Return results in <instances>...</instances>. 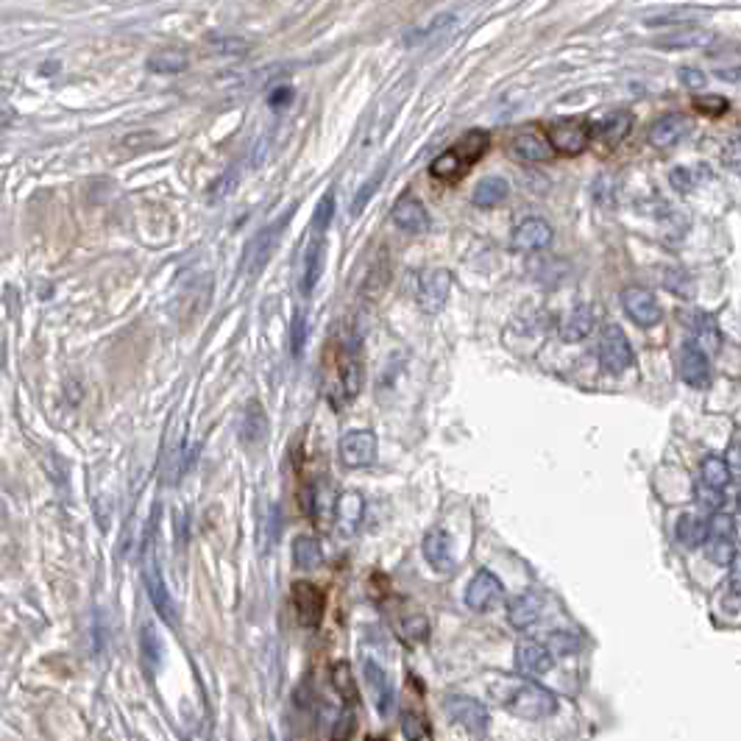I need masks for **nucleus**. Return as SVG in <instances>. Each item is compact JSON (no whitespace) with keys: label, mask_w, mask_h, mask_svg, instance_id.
Here are the masks:
<instances>
[{"label":"nucleus","mask_w":741,"mask_h":741,"mask_svg":"<svg viewBox=\"0 0 741 741\" xmlns=\"http://www.w3.org/2000/svg\"><path fill=\"white\" fill-rule=\"evenodd\" d=\"M362 348L354 335H338L323 354V394L335 410L357 399L362 387Z\"/></svg>","instance_id":"1"},{"label":"nucleus","mask_w":741,"mask_h":741,"mask_svg":"<svg viewBox=\"0 0 741 741\" xmlns=\"http://www.w3.org/2000/svg\"><path fill=\"white\" fill-rule=\"evenodd\" d=\"M485 691L499 708L510 711L518 719H527V722H538V719L558 713V696L547 686H541L530 678L491 674L485 680Z\"/></svg>","instance_id":"2"},{"label":"nucleus","mask_w":741,"mask_h":741,"mask_svg":"<svg viewBox=\"0 0 741 741\" xmlns=\"http://www.w3.org/2000/svg\"><path fill=\"white\" fill-rule=\"evenodd\" d=\"M159 508L154 510V535H148L145 543V558H142V577H145V591L151 605L157 607V614L165 619V624H179V614H176V602L170 597V588L165 582L162 566H159V552H157V525H159Z\"/></svg>","instance_id":"3"},{"label":"nucleus","mask_w":741,"mask_h":741,"mask_svg":"<svg viewBox=\"0 0 741 741\" xmlns=\"http://www.w3.org/2000/svg\"><path fill=\"white\" fill-rule=\"evenodd\" d=\"M488 145H491L488 132H479V128H474V132H466V137L457 140L446 151V154H441L438 159L429 165V173H432L435 179H454V176H460L466 167H471L476 159H483Z\"/></svg>","instance_id":"4"},{"label":"nucleus","mask_w":741,"mask_h":741,"mask_svg":"<svg viewBox=\"0 0 741 741\" xmlns=\"http://www.w3.org/2000/svg\"><path fill=\"white\" fill-rule=\"evenodd\" d=\"M633 346H630L627 335L622 332V326L607 323L602 335H599V365L607 374H624V370L633 365Z\"/></svg>","instance_id":"5"},{"label":"nucleus","mask_w":741,"mask_h":741,"mask_svg":"<svg viewBox=\"0 0 741 741\" xmlns=\"http://www.w3.org/2000/svg\"><path fill=\"white\" fill-rule=\"evenodd\" d=\"M290 602H293L296 619H298L301 627H307V630H318L321 627L323 614H326V594H323L321 585H315L310 580L293 582Z\"/></svg>","instance_id":"6"},{"label":"nucleus","mask_w":741,"mask_h":741,"mask_svg":"<svg viewBox=\"0 0 741 741\" xmlns=\"http://www.w3.org/2000/svg\"><path fill=\"white\" fill-rule=\"evenodd\" d=\"M377 435L370 432V429H352V432H346L343 438H340V463L346 468H368L370 463L377 460Z\"/></svg>","instance_id":"7"},{"label":"nucleus","mask_w":741,"mask_h":741,"mask_svg":"<svg viewBox=\"0 0 741 741\" xmlns=\"http://www.w3.org/2000/svg\"><path fill=\"white\" fill-rule=\"evenodd\" d=\"M505 599V585L493 572L483 569L476 572L466 588V607H471L474 614H488V610L499 607Z\"/></svg>","instance_id":"8"},{"label":"nucleus","mask_w":741,"mask_h":741,"mask_svg":"<svg viewBox=\"0 0 741 741\" xmlns=\"http://www.w3.org/2000/svg\"><path fill=\"white\" fill-rule=\"evenodd\" d=\"M591 137H594V128L588 126L585 120H577V118L558 120L552 126V132H550L552 148L558 151V154H566V157L582 154V151L591 145Z\"/></svg>","instance_id":"9"},{"label":"nucleus","mask_w":741,"mask_h":741,"mask_svg":"<svg viewBox=\"0 0 741 741\" xmlns=\"http://www.w3.org/2000/svg\"><path fill=\"white\" fill-rule=\"evenodd\" d=\"M288 221H290V212L281 215V217H276V221H273L271 226L259 229L256 237L246 246L243 265H246L248 273H256V271L263 268V265L268 263V259H271V254H273V248H276V243H279L281 232H285V226H288Z\"/></svg>","instance_id":"10"},{"label":"nucleus","mask_w":741,"mask_h":741,"mask_svg":"<svg viewBox=\"0 0 741 741\" xmlns=\"http://www.w3.org/2000/svg\"><path fill=\"white\" fill-rule=\"evenodd\" d=\"M446 711L454 719V725H460L463 730H468L474 736H485L491 730L488 708L479 700H474V696H452L446 703Z\"/></svg>","instance_id":"11"},{"label":"nucleus","mask_w":741,"mask_h":741,"mask_svg":"<svg viewBox=\"0 0 741 741\" xmlns=\"http://www.w3.org/2000/svg\"><path fill=\"white\" fill-rule=\"evenodd\" d=\"M449 290H452V273L449 271H444V268L424 271L421 279H419V307L427 315L441 313L446 298H449Z\"/></svg>","instance_id":"12"},{"label":"nucleus","mask_w":741,"mask_h":741,"mask_svg":"<svg viewBox=\"0 0 741 741\" xmlns=\"http://www.w3.org/2000/svg\"><path fill=\"white\" fill-rule=\"evenodd\" d=\"M622 307L630 315V321L644 326V330H649V326H658L661 318H664V310H661L658 298L652 296L649 290H644V288H627L622 293Z\"/></svg>","instance_id":"13"},{"label":"nucleus","mask_w":741,"mask_h":741,"mask_svg":"<svg viewBox=\"0 0 741 741\" xmlns=\"http://www.w3.org/2000/svg\"><path fill=\"white\" fill-rule=\"evenodd\" d=\"M678 370H680L683 382L691 385V387H708L711 385V360L705 354V348L696 340H688V343L680 346Z\"/></svg>","instance_id":"14"},{"label":"nucleus","mask_w":741,"mask_h":741,"mask_svg":"<svg viewBox=\"0 0 741 741\" xmlns=\"http://www.w3.org/2000/svg\"><path fill=\"white\" fill-rule=\"evenodd\" d=\"M694 132V120L686 115H664L649 126V145L658 151H669L674 145H680L688 134Z\"/></svg>","instance_id":"15"},{"label":"nucleus","mask_w":741,"mask_h":741,"mask_svg":"<svg viewBox=\"0 0 741 741\" xmlns=\"http://www.w3.org/2000/svg\"><path fill=\"white\" fill-rule=\"evenodd\" d=\"M555 658H552V649L541 641L525 639L516 644V669L521 674H527V678H538V674H547L552 669Z\"/></svg>","instance_id":"16"},{"label":"nucleus","mask_w":741,"mask_h":741,"mask_svg":"<svg viewBox=\"0 0 741 741\" xmlns=\"http://www.w3.org/2000/svg\"><path fill=\"white\" fill-rule=\"evenodd\" d=\"M552 226L547 221H541V217H525L516 229H513V237H510V246L516 251H543L550 243H552Z\"/></svg>","instance_id":"17"},{"label":"nucleus","mask_w":741,"mask_h":741,"mask_svg":"<svg viewBox=\"0 0 741 741\" xmlns=\"http://www.w3.org/2000/svg\"><path fill=\"white\" fill-rule=\"evenodd\" d=\"M365 516V499L357 491H346L335 499V527L343 538H352Z\"/></svg>","instance_id":"18"},{"label":"nucleus","mask_w":741,"mask_h":741,"mask_svg":"<svg viewBox=\"0 0 741 741\" xmlns=\"http://www.w3.org/2000/svg\"><path fill=\"white\" fill-rule=\"evenodd\" d=\"M390 215H394V224L404 234L419 237V234L429 232V212H427V207L419 199H412V195H404V199H399Z\"/></svg>","instance_id":"19"},{"label":"nucleus","mask_w":741,"mask_h":741,"mask_svg":"<svg viewBox=\"0 0 741 741\" xmlns=\"http://www.w3.org/2000/svg\"><path fill=\"white\" fill-rule=\"evenodd\" d=\"M424 558L435 572L449 574L454 569V543L446 530H429L424 535Z\"/></svg>","instance_id":"20"},{"label":"nucleus","mask_w":741,"mask_h":741,"mask_svg":"<svg viewBox=\"0 0 741 741\" xmlns=\"http://www.w3.org/2000/svg\"><path fill=\"white\" fill-rule=\"evenodd\" d=\"M362 674H365V686H368V691H370V700H374L377 711L385 716V713L390 711V705H394V686H390L387 672L382 669V664L365 658Z\"/></svg>","instance_id":"21"},{"label":"nucleus","mask_w":741,"mask_h":741,"mask_svg":"<svg viewBox=\"0 0 741 741\" xmlns=\"http://www.w3.org/2000/svg\"><path fill=\"white\" fill-rule=\"evenodd\" d=\"M510 148H513V154L518 159H525V162H550L552 154H555L552 142L543 134H538L535 128H525V132H518L513 137Z\"/></svg>","instance_id":"22"},{"label":"nucleus","mask_w":741,"mask_h":741,"mask_svg":"<svg viewBox=\"0 0 741 741\" xmlns=\"http://www.w3.org/2000/svg\"><path fill=\"white\" fill-rule=\"evenodd\" d=\"M674 538H678V543L686 550L705 547L708 538H711V525L705 518L694 516V513H683L678 518V525H674Z\"/></svg>","instance_id":"23"},{"label":"nucleus","mask_w":741,"mask_h":741,"mask_svg":"<svg viewBox=\"0 0 741 741\" xmlns=\"http://www.w3.org/2000/svg\"><path fill=\"white\" fill-rule=\"evenodd\" d=\"M323 259H326V240L323 234H315L307 248H304V293H313L315 285H318V279L323 273Z\"/></svg>","instance_id":"24"},{"label":"nucleus","mask_w":741,"mask_h":741,"mask_svg":"<svg viewBox=\"0 0 741 741\" xmlns=\"http://www.w3.org/2000/svg\"><path fill=\"white\" fill-rule=\"evenodd\" d=\"M630 128H633V115L630 112H610L599 120L597 126V137L605 148H614L619 145L627 134H630Z\"/></svg>","instance_id":"25"},{"label":"nucleus","mask_w":741,"mask_h":741,"mask_svg":"<svg viewBox=\"0 0 741 741\" xmlns=\"http://www.w3.org/2000/svg\"><path fill=\"white\" fill-rule=\"evenodd\" d=\"M594 330V313L591 307H585V304H580V307L569 310V315L563 318L560 323V338L566 343H577L582 338H588Z\"/></svg>","instance_id":"26"},{"label":"nucleus","mask_w":741,"mask_h":741,"mask_svg":"<svg viewBox=\"0 0 741 741\" xmlns=\"http://www.w3.org/2000/svg\"><path fill=\"white\" fill-rule=\"evenodd\" d=\"M508 619L516 630H527L541 619V599L535 594H521L510 602Z\"/></svg>","instance_id":"27"},{"label":"nucleus","mask_w":741,"mask_h":741,"mask_svg":"<svg viewBox=\"0 0 741 741\" xmlns=\"http://www.w3.org/2000/svg\"><path fill=\"white\" fill-rule=\"evenodd\" d=\"M265 432H268V419H265V412L263 407H259V402H248V407L243 410V427H240V438H243L248 446L259 444L265 438Z\"/></svg>","instance_id":"28"},{"label":"nucleus","mask_w":741,"mask_h":741,"mask_svg":"<svg viewBox=\"0 0 741 741\" xmlns=\"http://www.w3.org/2000/svg\"><path fill=\"white\" fill-rule=\"evenodd\" d=\"M508 192H510V184L502 176H488L474 187L471 201L476 207H496V204H502L508 199Z\"/></svg>","instance_id":"29"},{"label":"nucleus","mask_w":741,"mask_h":741,"mask_svg":"<svg viewBox=\"0 0 741 741\" xmlns=\"http://www.w3.org/2000/svg\"><path fill=\"white\" fill-rule=\"evenodd\" d=\"M711 42H713V34L705 28H683V31H672V34L661 37L658 45L680 51V48H705Z\"/></svg>","instance_id":"30"},{"label":"nucleus","mask_w":741,"mask_h":741,"mask_svg":"<svg viewBox=\"0 0 741 741\" xmlns=\"http://www.w3.org/2000/svg\"><path fill=\"white\" fill-rule=\"evenodd\" d=\"M700 474H703V483L716 488V491H725L730 485V476H733L725 457H716V454L705 457L703 466H700Z\"/></svg>","instance_id":"31"},{"label":"nucleus","mask_w":741,"mask_h":741,"mask_svg":"<svg viewBox=\"0 0 741 741\" xmlns=\"http://www.w3.org/2000/svg\"><path fill=\"white\" fill-rule=\"evenodd\" d=\"M293 560L298 569H315L323 563V550L313 535H298L293 541Z\"/></svg>","instance_id":"32"},{"label":"nucleus","mask_w":741,"mask_h":741,"mask_svg":"<svg viewBox=\"0 0 741 741\" xmlns=\"http://www.w3.org/2000/svg\"><path fill=\"white\" fill-rule=\"evenodd\" d=\"M686 323H688V330L694 332V340L696 343H705L711 348H719V330H716V323L713 318L703 315V313H694V315H686Z\"/></svg>","instance_id":"33"},{"label":"nucleus","mask_w":741,"mask_h":741,"mask_svg":"<svg viewBox=\"0 0 741 741\" xmlns=\"http://www.w3.org/2000/svg\"><path fill=\"white\" fill-rule=\"evenodd\" d=\"M332 686H335V691L343 696V705H354V703H357L354 674H352V666H348L346 661H340V664L332 666Z\"/></svg>","instance_id":"34"},{"label":"nucleus","mask_w":741,"mask_h":741,"mask_svg":"<svg viewBox=\"0 0 741 741\" xmlns=\"http://www.w3.org/2000/svg\"><path fill=\"white\" fill-rule=\"evenodd\" d=\"M664 288L674 296H680V298H691L694 296V279L686 268L680 265H669L664 271Z\"/></svg>","instance_id":"35"},{"label":"nucleus","mask_w":741,"mask_h":741,"mask_svg":"<svg viewBox=\"0 0 741 741\" xmlns=\"http://www.w3.org/2000/svg\"><path fill=\"white\" fill-rule=\"evenodd\" d=\"M354 730H357L354 705H343L340 713H338V719L332 722V728H330V733H326V736H330L332 741H352Z\"/></svg>","instance_id":"36"},{"label":"nucleus","mask_w":741,"mask_h":741,"mask_svg":"<svg viewBox=\"0 0 741 741\" xmlns=\"http://www.w3.org/2000/svg\"><path fill=\"white\" fill-rule=\"evenodd\" d=\"M148 68L154 70V73H182L187 68V56L182 51H159L151 56L148 61Z\"/></svg>","instance_id":"37"},{"label":"nucleus","mask_w":741,"mask_h":741,"mask_svg":"<svg viewBox=\"0 0 741 741\" xmlns=\"http://www.w3.org/2000/svg\"><path fill=\"white\" fill-rule=\"evenodd\" d=\"M694 17H696L694 9H666V12L647 14L644 23L647 26H688Z\"/></svg>","instance_id":"38"},{"label":"nucleus","mask_w":741,"mask_h":741,"mask_svg":"<svg viewBox=\"0 0 741 741\" xmlns=\"http://www.w3.org/2000/svg\"><path fill=\"white\" fill-rule=\"evenodd\" d=\"M142 658H145L148 669H159V664H162V639L154 627L142 630Z\"/></svg>","instance_id":"39"},{"label":"nucleus","mask_w":741,"mask_h":741,"mask_svg":"<svg viewBox=\"0 0 741 741\" xmlns=\"http://www.w3.org/2000/svg\"><path fill=\"white\" fill-rule=\"evenodd\" d=\"M705 552L716 566H730L733 558H736V547H733L730 538H708Z\"/></svg>","instance_id":"40"},{"label":"nucleus","mask_w":741,"mask_h":741,"mask_svg":"<svg viewBox=\"0 0 741 741\" xmlns=\"http://www.w3.org/2000/svg\"><path fill=\"white\" fill-rule=\"evenodd\" d=\"M332 217H335V192H326L323 199L318 201V207H315V215H313V229H315L318 234H323L326 229H330Z\"/></svg>","instance_id":"41"},{"label":"nucleus","mask_w":741,"mask_h":741,"mask_svg":"<svg viewBox=\"0 0 741 741\" xmlns=\"http://www.w3.org/2000/svg\"><path fill=\"white\" fill-rule=\"evenodd\" d=\"M577 647H580V641L574 633H569V630H558V633L550 636V649L558 652V656H574Z\"/></svg>","instance_id":"42"},{"label":"nucleus","mask_w":741,"mask_h":741,"mask_svg":"<svg viewBox=\"0 0 741 741\" xmlns=\"http://www.w3.org/2000/svg\"><path fill=\"white\" fill-rule=\"evenodd\" d=\"M402 636L410 639V641H416V644L427 641V639H429V622H427L424 616H410V619H404Z\"/></svg>","instance_id":"43"},{"label":"nucleus","mask_w":741,"mask_h":741,"mask_svg":"<svg viewBox=\"0 0 741 741\" xmlns=\"http://www.w3.org/2000/svg\"><path fill=\"white\" fill-rule=\"evenodd\" d=\"M728 98H722V95H696L694 98V109H700V112H705V115H725L728 112Z\"/></svg>","instance_id":"44"},{"label":"nucleus","mask_w":741,"mask_h":741,"mask_svg":"<svg viewBox=\"0 0 741 741\" xmlns=\"http://www.w3.org/2000/svg\"><path fill=\"white\" fill-rule=\"evenodd\" d=\"M696 502H700L711 513H719V508L725 505V496H722V491H716V488L700 483V488H696Z\"/></svg>","instance_id":"45"},{"label":"nucleus","mask_w":741,"mask_h":741,"mask_svg":"<svg viewBox=\"0 0 741 741\" xmlns=\"http://www.w3.org/2000/svg\"><path fill=\"white\" fill-rule=\"evenodd\" d=\"M304 343H307V318H304V313H296L293 326H290V346H293L296 357H301Z\"/></svg>","instance_id":"46"},{"label":"nucleus","mask_w":741,"mask_h":741,"mask_svg":"<svg viewBox=\"0 0 741 741\" xmlns=\"http://www.w3.org/2000/svg\"><path fill=\"white\" fill-rule=\"evenodd\" d=\"M711 525V538H730L736 535V521L728 513H713V518L708 521Z\"/></svg>","instance_id":"47"},{"label":"nucleus","mask_w":741,"mask_h":741,"mask_svg":"<svg viewBox=\"0 0 741 741\" xmlns=\"http://www.w3.org/2000/svg\"><path fill=\"white\" fill-rule=\"evenodd\" d=\"M722 162H725L728 170H733V173H738V176H741V137L730 140L722 148Z\"/></svg>","instance_id":"48"},{"label":"nucleus","mask_w":741,"mask_h":741,"mask_svg":"<svg viewBox=\"0 0 741 741\" xmlns=\"http://www.w3.org/2000/svg\"><path fill=\"white\" fill-rule=\"evenodd\" d=\"M402 730H404L407 741H421V736H424V722H421V719H419L416 713H412V711H407L404 719H402Z\"/></svg>","instance_id":"49"},{"label":"nucleus","mask_w":741,"mask_h":741,"mask_svg":"<svg viewBox=\"0 0 741 741\" xmlns=\"http://www.w3.org/2000/svg\"><path fill=\"white\" fill-rule=\"evenodd\" d=\"M678 78H680L683 86H688V90H703V86H705V73L703 70H694V68H683L678 73Z\"/></svg>","instance_id":"50"},{"label":"nucleus","mask_w":741,"mask_h":741,"mask_svg":"<svg viewBox=\"0 0 741 741\" xmlns=\"http://www.w3.org/2000/svg\"><path fill=\"white\" fill-rule=\"evenodd\" d=\"M669 182H672L674 190H680V192H688V190L694 187V176H691V173H688L686 167H674V170L669 173Z\"/></svg>","instance_id":"51"},{"label":"nucleus","mask_w":741,"mask_h":741,"mask_svg":"<svg viewBox=\"0 0 741 741\" xmlns=\"http://www.w3.org/2000/svg\"><path fill=\"white\" fill-rule=\"evenodd\" d=\"M234 184H237V170H229L226 176H224L221 182H217V184L209 190V195H212V199H217V195H221V199H224V195H229V190H232Z\"/></svg>","instance_id":"52"},{"label":"nucleus","mask_w":741,"mask_h":741,"mask_svg":"<svg viewBox=\"0 0 741 741\" xmlns=\"http://www.w3.org/2000/svg\"><path fill=\"white\" fill-rule=\"evenodd\" d=\"M725 460H728L730 471L741 476V444H730V449H728V457H725Z\"/></svg>","instance_id":"53"},{"label":"nucleus","mask_w":741,"mask_h":741,"mask_svg":"<svg viewBox=\"0 0 741 741\" xmlns=\"http://www.w3.org/2000/svg\"><path fill=\"white\" fill-rule=\"evenodd\" d=\"M293 101V90L290 86H279L276 93H271V98H268V103L273 106V109H279L281 103H290Z\"/></svg>","instance_id":"54"},{"label":"nucleus","mask_w":741,"mask_h":741,"mask_svg":"<svg viewBox=\"0 0 741 741\" xmlns=\"http://www.w3.org/2000/svg\"><path fill=\"white\" fill-rule=\"evenodd\" d=\"M722 607L728 610V614H741V591L738 588H733V591L722 599Z\"/></svg>","instance_id":"55"},{"label":"nucleus","mask_w":741,"mask_h":741,"mask_svg":"<svg viewBox=\"0 0 741 741\" xmlns=\"http://www.w3.org/2000/svg\"><path fill=\"white\" fill-rule=\"evenodd\" d=\"M730 582H733V588L741 591V552H736V558L730 563Z\"/></svg>","instance_id":"56"},{"label":"nucleus","mask_w":741,"mask_h":741,"mask_svg":"<svg viewBox=\"0 0 741 741\" xmlns=\"http://www.w3.org/2000/svg\"><path fill=\"white\" fill-rule=\"evenodd\" d=\"M716 78H722V81H733V84H741V68H733V70H716Z\"/></svg>","instance_id":"57"},{"label":"nucleus","mask_w":741,"mask_h":741,"mask_svg":"<svg viewBox=\"0 0 741 741\" xmlns=\"http://www.w3.org/2000/svg\"><path fill=\"white\" fill-rule=\"evenodd\" d=\"M738 513H741V493H738Z\"/></svg>","instance_id":"58"},{"label":"nucleus","mask_w":741,"mask_h":741,"mask_svg":"<svg viewBox=\"0 0 741 741\" xmlns=\"http://www.w3.org/2000/svg\"><path fill=\"white\" fill-rule=\"evenodd\" d=\"M368 741H387V738H368Z\"/></svg>","instance_id":"59"}]
</instances>
